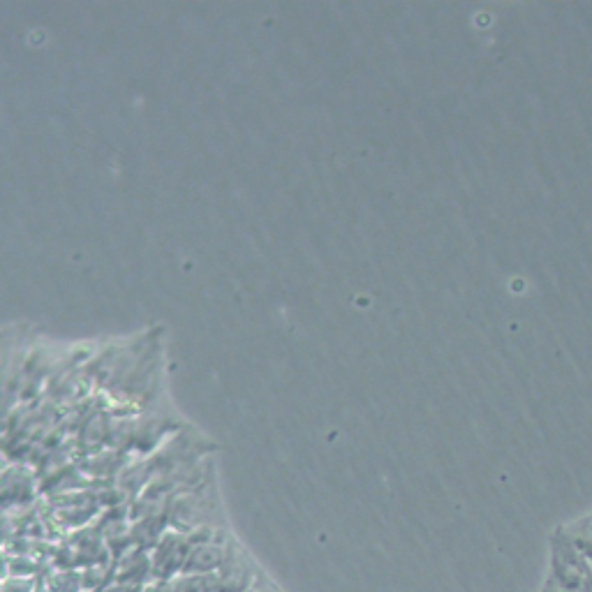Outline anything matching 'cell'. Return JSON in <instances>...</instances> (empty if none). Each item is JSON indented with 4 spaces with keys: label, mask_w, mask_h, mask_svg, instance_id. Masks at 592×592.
<instances>
[{
    "label": "cell",
    "mask_w": 592,
    "mask_h": 592,
    "mask_svg": "<svg viewBox=\"0 0 592 592\" xmlns=\"http://www.w3.org/2000/svg\"><path fill=\"white\" fill-rule=\"evenodd\" d=\"M44 590L47 592H84V579L74 569L61 567L54 574L42 576Z\"/></svg>",
    "instance_id": "cell-1"
},
{
    "label": "cell",
    "mask_w": 592,
    "mask_h": 592,
    "mask_svg": "<svg viewBox=\"0 0 592 592\" xmlns=\"http://www.w3.org/2000/svg\"><path fill=\"white\" fill-rule=\"evenodd\" d=\"M35 583L31 579H14V576H10V579L3 581V586H0V592H33Z\"/></svg>",
    "instance_id": "cell-2"
},
{
    "label": "cell",
    "mask_w": 592,
    "mask_h": 592,
    "mask_svg": "<svg viewBox=\"0 0 592 592\" xmlns=\"http://www.w3.org/2000/svg\"><path fill=\"white\" fill-rule=\"evenodd\" d=\"M250 592H280V590L276 586H273L271 581H266V579H262V576H259V581L253 583V588H250Z\"/></svg>",
    "instance_id": "cell-3"
},
{
    "label": "cell",
    "mask_w": 592,
    "mask_h": 592,
    "mask_svg": "<svg viewBox=\"0 0 592 592\" xmlns=\"http://www.w3.org/2000/svg\"><path fill=\"white\" fill-rule=\"evenodd\" d=\"M542 592H565V590H560L558 586H553V583L549 581V583H546V586H544V590H542Z\"/></svg>",
    "instance_id": "cell-4"
}]
</instances>
